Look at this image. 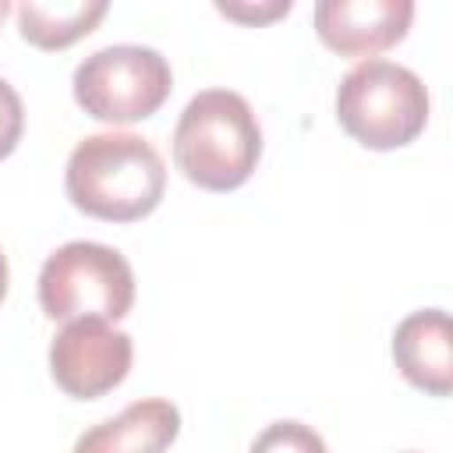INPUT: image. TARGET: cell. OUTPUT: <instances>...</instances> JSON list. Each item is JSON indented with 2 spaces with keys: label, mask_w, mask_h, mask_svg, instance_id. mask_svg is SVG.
<instances>
[{
  "label": "cell",
  "mask_w": 453,
  "mask_h": 453,
  "mask_svg": "<svg viewBox=\"0 0 453 453\" xmlns=\"http://www.w3.org/2000/svg\"><path fill=\"white\" fill-rule=\"evenodd\" d=\"M67 198L96 219L131 223L149 216L166 188V166L152 142L131 131L88 134L74 145L64 173Z\"/></svg>",
  "instance_id": "cell-1"
},
{
  "label": "cell",
  "mask_w": 453,
  "mask_h": 453,
  "mask_svg": "<svg viewBox=\"0 0 453 453\" xmlns=\"http://www.w3.org/2000/svg\"><path fill=\"white\" fill-rule=\"evenodd\" d=\"M262 156V127L244 96L230 88L198 92L173 127L177 170L205 191L241 188Z\"/></svg>",
  "instance_id": "cell-2"
},
{
  "label": "cell",
  "mask_w": 453,
  "mask_h": 453,
  "mask_svg": "<svg viewBox=\"0 0 453 453\" xmlns=\"http://www.w3.org/2000/svg\"><path fill=\"white\" fill-rule=\"evenodd\" d=\"M336 120L365 149L386 152L411 145L428 124V88L411 67L368 57L343 74Z\"/></svg>",
  "instance_id": "cell-3"
},
{
  "label": "cell",
  "mask_w": 453,
  "mask_h": 453,
  "mask_svg": "<svg viewBox=\"0 0 453 453\" xmlns=\"http://www.w3.org/2000/svg\"><path fill=\"white\" fill-rule=\"evenodd\" d=\"M39 304L53 322L124 319L134 304V273L117 248L71 241L42 262Z\"/></svg>",
  "instance_id": "cell-4"
},
{
  "label": "cell",
  "mask_w": 453,
  "mask_h": 453,
  "mask_svg": "<svg viewBox=\"0 0 453 453\" xmlns=\"http://www.w3.org/2000/svg\"><path fill=\"white\" fill-rule=\"evenodd\" d=\"M74 99L78 106L106 124H131L152 117L170 88L173 71L166 57L152 46H106L85 57L74 67Z\"/></svg>",
  "instance_id": "cell-5"
},
{
  "label": "cell",
  "mask_w": 453,
  "mask_h": 453,
  "mask_svg": "<svg viewBox=\"0 0 453 453\" xmlns=\"http://www.w3.org/2000/svg\"><path fill=\"white\" fill-rule=\"evenodd\" d=\"M131 336L103 319H74L50 343L53 382L74 400H96L117 389L131 372Z\"/></svg>",
  "instance_id": "cell-6"
},
{
  "label": "cell",
  "mask_w": 453,
  "mask_h": 453,
  "mask_svg": "<svg viewBox=\"0 0 453 453\" xmlns=\"http://www.w3.org/2000/svg\"><path fill=\"white\" fill-rule=\"evenodd\" d=\"M414 18L411 0H319L315 32L343 57H375L396 46Z\"/></svg>",
  "instance_id": "cell-7"
},
{
  "label": "cell",
  "mask_w": 453,
  "mask_h": 453,
  "mask_svg": "<svg viewBox=\"0 0 453 453\" xmlns=\"http://www.w3.org/2000/svg\"><path fill=\"white\" fill-rule=\"evenodd\" d=\"M393 357L403 379L432 396L453 389V329L442 308L411 311L393 333Z\"/></svg>",
  "instance_id": "cell-8"
},
{
  "label": "cell",
  "mask_w": 453,
  "mask_h": 453,
  "mask_svg": "<svg viewBox=\"0 0 453 453\" xmlns=\"http://www.w3.org/2000/svg\"><path fill=\"white\" fill-rule=\"evenodd\" d=\"M180 432V411L170 400H134L117 418L88 428L71 453H166Z\"/></svg>",
  "instance_id": "cell-9"
},
{
  "label": "cell",
  "mask_w": 453,
  "mask_h": 453,
  "mask_svg": "<svg viewBox=\"0 0 453 453\" xmlns=\"http://www.w3.org/2000/svg\"><path fill=\"white\" fill-rule=\"evenodd\" d=\"M106 4H21L18 7V28L21 35L39 50H64L88 35L103 18Z\"/></svg>",
  "instance_id": "cell-10"
},
{
  "label": "cell",
  "mask_w": 453,
  "mask_h": 453,
  "mask_svg": "<svg viewBox=\"0 0 453 453\" xmlns=\"http://www.w3.org/2000/svg\"><path fill=\"white\" fill-rule=\"evenodd\" d=\"M248 453H329L322 435L304 421H273L258 432Z\"/></svg>",
  "instance_id": "cell-11"
},
{
  "label": "cell",
  "mask_w": 453,
  "mask_h": 453,
  "mask_svg": "<svg viewBox=\"0 0 453 453\" xmlns=\"http://www.w3.org/2000/svg\"><path fill=\"white\" fill-rule=\"evenodd\" d=\"M21 131H25V106H21V96L14 92L11 81L0 78V159H7V156L18 149Z\"/></svg>",
  "instance_id": "cell-12"
},
{
  "label": "cell",
  "mask_w": 453,
  "mask_h": 453,
  "mask_svg": "<svg viewBox=\"0 0 453 453\" xmlns=\"http://www.w3.org/2000/svg\"><path fill=\"white\" fill-rule=\"evenodd\" d=\"M219 14L234 18V21H244V25H262V21H273V18H283L290 11V0H269V4H216Z\"/></svg>",
  "instance_id": "cell-13"
},
{
  "label": "cell",
  "mask_w": 453,
  "mask_h": 453,
  "mask_svg": "<svg viewBox=\"0 0 453 453\" xmlns=\"http://www.w3.org/2000/svg\"><path fill=\"white\" fill-rule=\"evenodd\" d=\"M7 297V258H4V251H0V301Z\"/></svg>",
  "instance_id": "cell-14"
},
{
  "label": "cell",
  "mask_w": 453,
  "mask_h": 453,
  "mask_svg": "<svg viewBox=\"0 0 453 453\" xmlns=\"http://www.w3.org/2000/svg\"><path fill=\"white\" fill-rule=\"evenodd\" d=\"M7 11H11V4H7V0H0V21H4V14H7Z\"/></svg>",
  "instance_id": "cell-15"
}]
</instances>
